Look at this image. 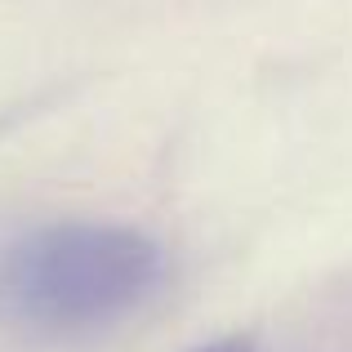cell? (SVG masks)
<instances>
[{
	"label": "cell",
	"mask_w": 352,
	"mask_h": 352,
	"mask_svg": "<svg viewBox=\"0 0 352 352\" xmlns=\"http://www.w3.org/2000/svg\"><path fill=\"white\" fill-rule=\"evenodd\" d=\"M161 281L165 250L125 223L63 219L0 241V321L32 339L103 335Z\"/></svg>",
	"instance_id": "6da1fadb"
},
{
	"label": "cell",
	"mask_w": 352,
	"mask_h": 352,
	"mask_svg": "<svg viewBox=\"0 0 352 352\" xmlns=\"http://www.w3.org/2000/svg\"><path fill=\"white\" fill-rule=\"evenodd\" d=\"M197 352H258V348H254V339H250V335H228V339H214V344H206V348H197Z\"/></svg>",
	"instance_id": "7a4b0ae2"
}]
</instances>
